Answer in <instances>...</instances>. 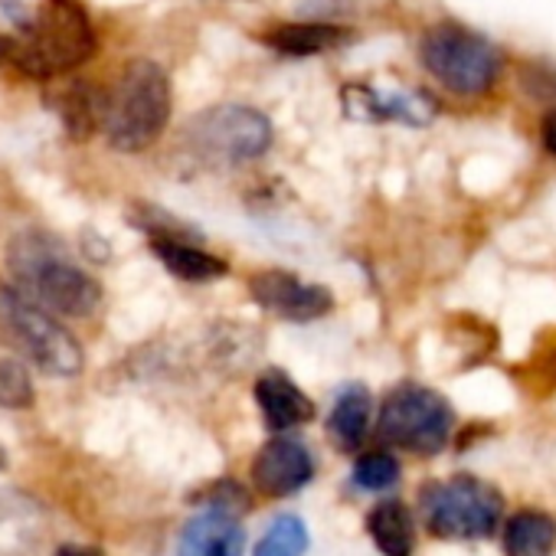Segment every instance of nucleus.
<instances>
[{
  "label": "nucleus",
  "instance_id": "f257e3e1",
  "mask_svg": "<svg viewBox=\"0 0 556 556\" xmlns=\"http://www.w3.org/2000/svg\"><path fill=\"white\" fill-rule=\"evenodd\" d=\"M8 268L17 292H24L30 302L56 315L86 318L102 302L99 282L66 255L56 236L47 232L14 236L8 245Z\"/></svg>",
  "mask_w": 556,
  "mask_h": 556
},
{
  "label": "nucleus",
  "instance_id": "f03ea898",
  "mask_svg": "<svg viewBox=\"0 0 556 556\" xmlns=\"http://www.w3.org/2000/svg\"><path fill=\"white\" fill-rule=\"evenodd\" d=\"M8 40V60L34 79H56L96 53V30L76 0H47Z\"/></svg>",
  "mask_w": 556,
  "mask_h": 556
},
{
  "label": "nucleus",
  "instance_id": "7ed1b4c3",
  "mask_svg": "<svg viewBox=\"0 0 556 556\" xmlns=\"http://www.w3.org/2000/svg\"><path fill=\"white\" fill-rule=\"evenodd\" d=\"M170 118V83L167 73L151 60H135L118 76L109 109L105 138L115 151L135 154L151 148Z\"/></svg>",
  "mask_w": 556,
  "mask_h": 556
},
{
  "label": "nucleus",
  "instance_id": "20e7f679",
  "mask_svg": "<svg viewBox=\"0 0 556 556\" xmlns=\"http://www.w3.org/2000/svg\"><path fill=\"white\" fill-rule=\"evenodd\" d=\"M419 514L426 530L439 540H484L501 527L504 497L475 475H452L419 491Z\"/></svg>",
  "mask_w": 556,
  "mask_h": 556
},
{
  "label": "nucleus",
  "instance_id": "39448f33",
  "mask_svg": "<svg viewBox=\"0 0 556 556\" xmlns=\"http://www.w3.org/2000/svg\"><path fill=\"white\" fill-rule=\"evenodd\" d=\"M0 338L50 377L83 374L86 357L79 341L17 289H0Z\"/></svg>",
  "mask_w": 556,
  "mask_h": 556
},
{
  "label": "nucleus",
  "instance_id": "423d86ee",
  "mask_svg": "<svg viewBox=\"0 0 556 556\" xmlns=\"http://www.w3.org/2000/svg\"><path fill=\"white\" fill-rule=\"evenodd\" d=\"M422 66L458 96H484L501 70V53L478 34L442 24L432 27L419 43Z\"/></svg>",
  "mask_w": 556,
  "mask_h": 556
},
{
  "label": "nucleus",
  "instance_id": "0eeeda50",
  "mask_svg": "<svg viewBox=\"0 0 556 556\" xmlns=\"http://www.w3.org/2000/svg\"><path fill=\"white\" fill-rule=\"evenodd\" d=\"M452 426L455 413L445 396L419 383H403L383 400L377 432L387 445L416 455H439L452 439Z\"/></svg>",
  "mask_w": 556,
  "mask_h": 556
},
{
  "label": "nucleus",
  "instance_id": "6e6552de",
  "mask_svg": "<svg viewBox=\"0 0 556 556\" xmlns=\"http://www.w3.org/2000/svg\"><path fill=\"white\" fill-rule=\"evenodd\" d=\"M187 144L213 164H242L268 151L271 122L249 105H216L187 128Z\"/></svg>",
  "mask_w": 556,
  "mask_h": 556
},
{
  "label": "nucleus",
  "instance_id": "1a4fd4ad",
  "mask_svg": "<svg viewBox=\"0 0 556 556\" xmlns=\"http://www.w3.org/2000/svg\"><path fill=\"white\" fill-rule=\"evenodd\" d=\"M249 292H252L255 305L265 308L268 315L282 318V321H299V325L318 321L334 308V299H331L328 289L308 286V282H302L299 275L278 271V268L252 275Z\"/></svg>",
  "mask_w": 556,
  "mask_h": 556
},
{
  "label": "nucleus",
  "instance_id": "9d476101",
  "mask_svg": "<svg viewBox=\"0 0 556 556\" xmlns=\"http://www.w3.org/2000/svg\"><path fill=\"white\" fill-rule=\"evenodd\" d=\"M315 478V458L295 435H275L252 462V481L268 497H292Z\"/></svg>",
  "mask_w": 556,
  "mask_h": 556
},
{
  "label": "nucleus",
  "instance_id": "9b49d317",
  "mask_svg": "<svg viewBox=\"0 0 556 556\" xmlns=\"http://www.w3.org/2000/svg\"><path fill=\"white\" fill-rule=\"evenodd\" d=\"M255 403L262 409V419L271 432H292L315 419V403L302 393V387L282 374L268 367L255 380Z\"/></svg>",
  "mask_w": 556,
  "mask_h": 556
},
{
  "label": "nucleus",
  "instance_id": "f8f14e48",
  "mask_svg": "<svg viewBox=\"0 0 556 556\" xmlns=\"http://www.w3.org/2000/svg\"><path fill=\"white\" fill-rule=\"evenodd\" d=\"M245 530L239 514L203 507L180 530V556H242Z\"/></svg>",
  "mask_w": 556,
  "mask_h": 556
},
{
  "label": "nucleus",
  "instance_id": "ddd939ff",
  "mask_svg": "<svg viewBox=\"0 0 556 556\" xmlns=\"http://www.w3.org/2000/svg\"><path fill=\"white\" fill-rule=\"evenodd\" d=\"M344 105L357 118H400L409 125H422L435 115V102L419 96V92H400V96H383L367 86H351L344 96Z\"/></svg>",
  "mask_w": 556,
  "mask_h": 556
},
{
  "label": "nucleus",
  "instance_id": "4468645a",
  "mask_svg": "<svg viewBox=\"0 0 556 556\" xmlns=\"http://www.w3.org/2000/svg\"><path fill=\"white\" fill-rule=\"evenodd\" d=\"M370 413H374V400L370 390L361 383H351L338 393L331 416H328V435L341 452H357L370 432Z\"/></svg>",
  "mask_w": 556,
  "mask_h": 556
},
{
  "label": "nucleus",
  "instance_id": "2eb2a0df",
  "mask_svg": "<svg viewBox=\"0 0 556 556\" xmlns=\"http://www.w3.org/2000/svg\"><path fill=\"white\" fill-rule=\"evenodd\" d=\"M501 543H504V556H553L556 553V520L536 507L517 510L504 520Z\"/></svg>",
  "mask_w": 556,
  "mask_h": 556
},
{
  "label": "nucleus",
  "instance_id": "dca6fc26",
  "mask_svg": "<svg viewBox=\"0 0 556 556\" xmlns=\"http://www.w3.org/2000/svg\"><path fill=\"white\" fill-rule=\"evenodd\" d=\"M56 115L63 118V128L73 138H89L99 125L105 128V109H109V96H102L99 89L86 86V83H70L63 86L53 99Z\"/></svg>",
  "mask_w": 556,
  "mask_h": 556
},
{
  "label": "nucleus",
  "instance_id": "f3484780",
  "mask_svg": "<svg viewBox=\"0 0 556 556\" xmlns=\"http://www.w3.org/2000/svg\"><path fill=\"white\" fill-rule=\"evenodd\" d=\"M367 533L383 556H413L416 520L403 501H380L367 514Z\"/></svg>",
  "mask_w": 556,
  "mask_h": 556
},
{
  "label": "nucleus",
  "instance_id": "a211bd4d",
  "mask_svg": "<svg viewBox=\"0 0 556 556\" xmlns=\"http://www.w3.org/2000/svg\"><path fill=\"white\" fill-rule=\"evenodd\" d=\"M151 249L164 262V268L184 282H210V278L226 275V262L203 252L190 239H151Z\"/></svg>",
  "mask_w": 556,
  "mask_h": 556
},
{
  "label": "nucleus",
  "instance_id": "6ab92c4d",
  "mask_svg": "<svg viewBox=\"0 0 556 556\" xmlns=\"http://www.w3.org/2000/svg\"><path fill=\"white\" fill-rule=\"evenodd\" d=\"M348 40L341 27L328 24H289V27H275L268 34V47L278 50L282 56H318L328 50H338Z\"/></svg>",
  "mask_w": 556,
  "mask_h": 556
},
{
  "label": "nucleus",
  "instance_id": "aec40b11",
  "mask_svg": "<svg viewBox=\"0 0 556 556\" xmlns=\"http://www.w3.org/2000/svg\"><path fill=\"white\" fill-rule=\"evenodd\" d=\"M305 549H308L305 520L295 514H282V517H275L271 527L262 533L252 556H305Z\"/></svg>",
  "mask_w": 556,
  "mask_h": 556
},
{
  "label": "nucleus",
  "instance_id": "412c9836",
  "mask_svg": "<svg viewBox=\"0 0 556 556\" xmlns=\"http://www.w3.org/2000/svg\"><path fill=\"white\" fill-rule=\"evenodd\" d=\"M351 481L361 488V491H387L400 481V462L387 452H370V455H361L357 465H354V475Z\"/></svg>",
  "mask_w": 556,
  "mask_h": 556
},
{
  "label": "nucleus",
  "instance_id": "4be33fe9",
  "mask_svg": "<svg viewBox=\"0 0 556 556\" xmlns=\"http://www.w3.org/2000/svg\"><path fill=\"white\" fill-rule=\"evenodd\" d=\"M0 406H8V409L34 406V380H30L27 367L14 357L0 361Z\"/></svg>",
  "mask_w": 556,
  "mask_h": 556
},
{
  "label": "nucleus",
  "instance_id": "5701e85b",
  "mask_svg": "<svg viewBox=\"0 0 556 556\" xmlns=\"http://www.w3.org/2000/svg\"><path fill=\"white\" fill-rule=\"evenodd\" d=\"M193 501H203L206 507H219V510H229V514H239V517L252 507V501H249L245 488H242V484H236V481H229V478L206 484L203 491H197V494H193Z\"/></svg>",
  "mask_w": 556,
  "mask_h": 556
},
{
  "label": "nucleus",
  "instance_id": "b1692460",
  "mask_svg": "<svg viewBox=\"0 0 556 556\" xmlns=\"http://www.w3.org/2000/svg\"><path fill=\"white\" fill-rule=\"evenodd\" d=\"M540 135H543V144H546V151H553L556 154V109L543 118V125H540Z\"/></svg>",
  "mask_w": 556,
  "mask_h": 556
},
{
  "label": "nucleus",
  "instance_id": "393cba45",
  "mask_svg": "<svg viewBox=\"0 0 556 556\" xmlns=\"http://www.w3.org/2000/svg\"><path fill=\"white\" fill-rule=\"evenodd\" d=\"M53 556H102L96 546H76V543H66V546H60Z\"/></svg>",
  "mask_w": 556,
  "mask_h": 556
},
{
  "label": "nucleus",
  "instance_id": "a878e982",
  "mask_svg": "<svg viewBox=\"0 0 556 556\" xmlns=\"http://www.w3.org/2000/svg\"><path fill=\"white\" fill-rule=\"evenodd\" d=\"M4 56H8V40L0 37V60H4Z\"/></svg>",
  "mask_w": 556,
  "mask_h": 556
}]
</instances>
